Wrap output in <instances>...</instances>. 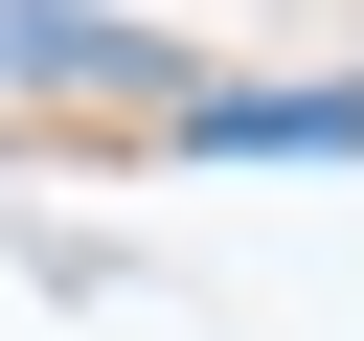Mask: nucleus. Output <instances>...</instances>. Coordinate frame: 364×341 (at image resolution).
<instances>
[{
  "label": "nucleus",
  "mask_w": 364,
  "mask_h": 341,
  "mask_svg": "<svg viewBox=\"0 0 364 341\" xmlns=\"http://www.w3.org/2000/svg\"><path fill=\"white\" fill-rule=\"evenodd\" d=\"M182 159H364V91H205Z\"/></svg>",
  "instance_id": "1"
}]
</instances>
